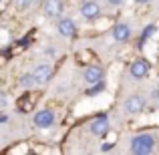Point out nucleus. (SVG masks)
<instances>
[{
  "label": "nucleus",
  "mask_w": 159,
  "mask_h": 155,
  "mask_svg": "<svg viewBox=\"0 0 159 155\" xmlns=\"http://www.w3.org/2000/svg\"><path fill=\"white\" fill-rule=\"evenodd\" d=\"M155 149V139L149 133H141L131 139V151L135 155H147Z\"/></svg>",
  "instance_id": "1"
},
{
  "label": "nucleus",
  "mask_w": 159,
  "mask_h": 155,
  "mask_svg": "<svg viewBox=\"0 0 159 155\" xmlns=\"http://www.w3.org/2000/svg\"><path fill=\"white\" fill-rule=\"evenodd\" d=\"M52 123H54V113L51 109H40V111H36V115H34V125L36 127L47 129V127H51Z\"/></svg>",
  "instance_id": "2"
},
{
  "label": "nucleus",
  "mask_w": 159,
  "mask_h": 155,
  "mask_svg": "<svg viewBox=\"0 0 159 155\" xmlns=\"http://www.w3.org/2000/svg\"><path fill=\"white\" fill-rule=\"evenodd\" d=\"M145 107V99L141 97V95H131V97L125 99V111L131 113V115H137V113H141Z\"/></svg>",
  "instance_id": "3"
},
{
  "label": "nucleus",
  "mask_w": 159,
  "mask_h": 155,
  "mask_svg": "<svg viewBox=\"0 0 159 155\" xmlns=\"http://www.w3.org/2000/svg\"><path fill=\"white\" fill-rule=\"evenodd\" d=\"M32 75H34V79H36L39 85H44V83H48L52 79V66L47 65V62H43V65H39L34 71H32Z\"/></svg>",
  "instance_id": "4"
},
{
  "label": "nucleus",
  "mask_w": 159,
  "mask_h": 155,
  "mask_svg": "<svg viewBox=\"0 0 159 155\" xmlns=\"http://www.w3.org/2000/svg\"><path fill=\"white\" fill-rule=\"evenodd\" d=\"M81 14L85 16L87 20H95L99 14H101V6H99L95 0H89V2H83L81 6Z\"/></svg>",
  "instance_id": "5"
},
{
  "label": "nucleus",
  "mask_w": 159,
  "mask_h": 155,
  "mask_svg": "<svg viewBox=\"0 0 159 155\" xmlns=\"http://www.w3.org/2000/svg\"><path fill=\"white\" fill-rule=\"evenodd\" d=\"M85 81L89 83V85H97V83L103 81V69L97 65H91L85 69Z\"/></svg>",
  "instance_id": "6"
},
{
  "label": "nucleus",
  "mask_w": 159,
  "mask_h": 155,
  "mask_svg": "<svg viewBox=\"0 0 159 155\" xmlns=\"http://www.w3.org/2000/svg\"><path fill=\"white\" fill-rule=\"evenodd\" d=\"M113 39H115L117 43H127V40L131 39V28H129V24H125V22L115 24V28H113Z\"/></svg>",
  "instance_id": "7"
},
{
  "label": "nucleus",
  "mask_w": 159,
  "mask_h": 155,
  "mask_svg": "<svg viewBox=\"0 0 159 155\" xmlns=\"http://www.w3.org/2000/svg\"><path fill=\"white\" fill-rule=\"evenodd\" d=\"M57 28H58V34H61V36H66V39L75 36V32H77V26H75V22L70 18H61Z\"/></svg>",
  "instance_id": "8"
},
{
  "label": "nucleus",
  "mask_w": 159,
  "mask_h": 155,
  "mask_svg": "<svg viewBox=\"0 0 159 155\" xmlns=\"http://www.w3.org/2000/svg\"><path fill=\"white\" fill-rule=\"evenodd\" d=\"M129 73H131L133 79H145V77H147V73H149V65L145 61H135V62H131Z\"/></svg>",
  "instance_id": "9"
},
{
  "label": "nucleus",
  "mask_w": 159,
  "mask_h": 155,
  "mask_svg": "<svg viewBox=\"0 0 159 155\" xmlns=\"http://www.w3.org/2000/svg\"><path fill=\"white\" fill-rule=\"evenodd\" d=\"M109 131V119L107 117H97V119H93V123H91V133L97 137L105 135Z\"/></svg>",
  "instance_id": "10"
},
{
  "label": "nucleus",
  "mask_w": 159,
  "mask_h": 155,
  "mask_svg": "<svg viewBox=\"0 0 159 155\" xmlns=\"http://www.w3.org/2000/svg\"><path fill=\"white\" fill-rule=\"evenodd\" d=\"M62 12V2L61 0H47L44 2V14L54 18V16H61Z\"/></svg>",
  "instance_id": "11"
},
{
  "label": "nucleus",
  "mask_w": 159,
  "mask_h": 155,
  "mask_svg": "<svg viewBox=\"0 0 159 155\" xmlns=\"http://www.w3.org/2000/svg\"><path fill=\"white\" fill-rule=\"evenodd\" d=\"M20 85H22L24 89H30L32 85H36V79H34V75H32V73H28V75H22V77H20Z\"/></svg>",
  "instance_id": "12"
},
{
  "label": "nucleus",
  "mask_w": 159,
  "mask_h": 155,
  "mask_svg": "<svg viewBox=\"0 0 159 155\" xmlns=\"http://www.w3.org/2000/svg\"><path fill=\"white\" fill-rule=\"evenodd\" d=\"M30 4H32V0H18V8L20 10H26Z\"/></svg>",
  "instance_id": "13"
},
{
  "label": "nucleus",
  "mask_w": 159,
  "mask_h": 155,
  "mask_svg": "<svg viewBox=\"0 0 159 155\" xmlns=\"http://www.w3.org/2000/svg\"><path fill=\"white\" fill-rule=\"evenodd\" d=\"M153 32H155V26H153V24H151V26H147V28H145V32H143V36H145V39H147V36H151V34H153Z\"/></svg>",
  "instance_id": "14"
},
{
  "label": "nucleus",
  "mask_w": 159,
  "mask_h": 155,
  "mask_svg": "<svg viewBox=\"0 0 159 155\" xmlns=\"http://www.w3.org/2000/svg\"><path fill=\"white\" fill-rule=\"evenodd\" d=\"M109 4H111V6H121V4L125 2V0H107Z\"/></svg>",
  "instance_id": "15"
},
{
  "label": "nucleus",
  "mask_w": 159,
  "mask_h": 155,
  "mask_svg": "<svg viewBox=\"0 0 159 155\" xmlns=\"http://www.w3.org/2000/svg\"><path fill=\"white\" fill-rule=\"evenodd\" d=\"M109 149H113V143H105V145H103V151H109Z\"/></svg>",
  "instance_id": "16"
},
{
  "label": "nucleus",
  "mask_w": 159,
  "mask_h": 155,
  "mask_svg": "<svg viewBox=\"0 0 159 155\" xmlns=\"http://www.w3.org/2000/svg\"><path fill=\"white\" fill-rule=\"evenodd\" d=\"M135 2H139V4H147V2H151V0H135Z\"/></svg>",
  "instance_id": "17"
},
{
  "label": "nucleus",
  "mask_w": 159,
  "mask_h": 155,
  "mask_svg": "<svg viewBox=\"0 0 159 155\" xmlns=\"http://www.w3.org/2000/svg\"><path fill=\"white\" fill-rule=\"evenodd\" d=\"M4 103H6V99H4L2 95H0V105H4Z\"/></svg>",
  "instance_id": "18"
}]
</instances>
